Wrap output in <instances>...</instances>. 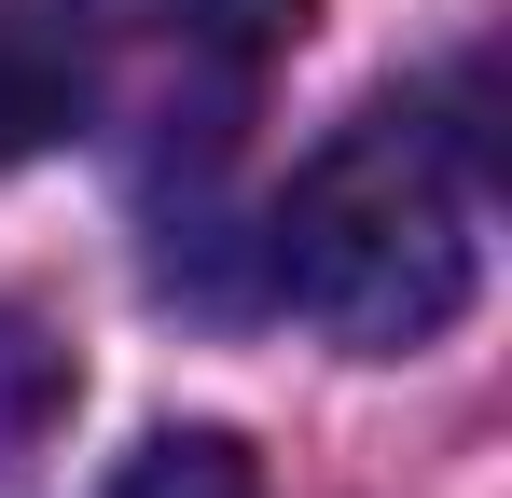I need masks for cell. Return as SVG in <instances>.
<instances>
[{
    "mask_svg": "<svg viewBox=\"0 0 512 498\" xmlns=\"http://www.w3.org/2000/svg\"><path fill=\"white\" fill-rule=\"evenodd\" d=\"M84 14V111L111 97L139 153H222L263 70L319 28V0H70Z\"/></svg>",
    "mask_w": 512,
    "mask_h": 498,
    "instance_id": "2",
    "label": "cell"
},
{
    "mask_svg": "<svg viewBox=\"0 0 512 498\" xmlns=\"http://www.w3.org/2000/svg\"><path fill=\"white\" fill-rule=\"evenodd\" d=\"M97 498H263V471H250V443H236V429H153V443H139Z\"/></svg>",
    "mask_w": 512,
    "mask_h": 498,
    "instance_id": "5",
    "label": "cell"
},
{
    "mask_svg": "<svg viewBox=\"0 0 512 498\" xmlns=\"http://www.w3.org/2000/svg\"><path fill=\"white\" fill-rule=\"evenodd\" d=\"M84 125V14L70 0H0V166L56 153Z\"/></svg>",
    "mask_w": 512,
    "mask_h": 498,
    "instance_id": "3",
    "label": "cell"
},
{
    "mask_svg": "<svg viewBox=\"0 0 512 498\" xmlns=\"http://www.w3.org/2000/svg\"><path fill=\"white\" fill-rule=\"evenodd\" d=\"M471 222H485L471 125L374 97L360 125H333L319 153L291 166V194H277V291L333 346L402 360L429 332H457V305H471V263H485Z\"/></svg>",
    "mask_w": 512,
    "mask_h": 498,
    "instance_id": "1",
    "label": "cell"
},
{
    "mask_svg": "<svg viewBox=\"0 0 512 498\" xmlns=\"http://www.w3.org/2000/svg\"><path fill=\"white\" fill-rule=\"evenodd\" d=\"M70 346L28 319V305H0V498H28L42 485V443L70 429Z\"/></svg>",
    "mask_w": 512,
    "mask_h": 498,
    "instance_id": "4",
    "label": "cell"
}]
</instances>
